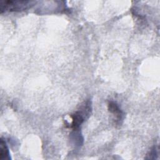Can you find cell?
Segmentation results:
<instances>
[{
    "label": "cell",
    "mask_w": 160,
    "mask_h": 160,
    "mask_svg": "<svg viewBox=\"0 0 160 160\" xmlns=\"http://www.w3.org/2000/svg\"><path fill=\"white\" fill-rule=\"evenodd\" d=\"M91 110V103L89 101H88L84 102L82 106H81L78 111L71 116L72 119L71 128H72L74 130L78 129L81 124L85 121V119L89 117Z\"/></svg>",
    "instance_id": "cell-1"
},
{
    "label": "cell",
    "mask_w": 160,
    "mask_h": 160,
    "mask_svg": "<svg viewBox=\"0 0 160 160\" xmlns=\"http://www.w3.org/2000/svg\"><path fill=\"white\" fill-rule=\"evenodd\" d=\"M34 1H6L1 4V12L6 11H16L26 9L31 7Z\"/></svg>",
    "instance_id": "cell-2"
},
{
    "label": "cell",
    "mask_w": 160,
    "mask_h": 160,
    "mask_svg": "<svg viewBox=\"0 0 160 160\" xmlns=\"http://www.w3.org/2000/svg\"><path fill=\"white\" fill-rule=\"evenodd\" d=\"M9 150L6 142L1 138L0 143V159H9Z\"/></svg>",
    "instance_id": "cell-4"
},
{
    "label": "cell",
    "mask_w": 160,
    "mask_h": 160,
    "mask_svg": "<svg viewBox=\"0 0 160 160\" xmlns=\"http://www.w3.org/2000/svg\"><path fill=\"white\" fill-rule=\"evenodd\" d=\"M108 108L109 111L114 116H116V121L117 123L118 122L119 124H121V121H122L123 119V112L119 108V106L114 102L110 101L108 104Z\"/></svg>",
    "instance_id": "cell-3"
}]
</instances>
